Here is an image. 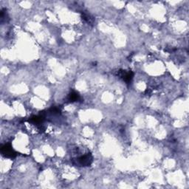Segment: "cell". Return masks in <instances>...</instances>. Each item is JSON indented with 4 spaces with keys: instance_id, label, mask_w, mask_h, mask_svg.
<instances>
[{
    "instance_id": "1",
    "label": "cell",
    "mask_w": 189,
    "mask_h": 189,
    "mask_svg": "<svg viewBox=\"0 0 189 189\" xmlns=\"http://www.w3.org/2000/svg\"><path fill=\"white\" fill-rule=\"evenodd\" d=\"M2 152L3 153V155H5L7 157H13L15 155L12 148L8 145H5V146L2 148Z\"/></svg>"
},
{
    "instance_id": "2",
    "label": "cell",
    "mask_w": 189,
    "mask_h": 189,
    "mask_svg": "<svg viewBox=\"0 0 189 189\" xmlns=\"http://www.w3.org/2000/svg\"><path fill=\"white\" fill-rule=\"evenodd\" d=\"M78 161H79L80 164H81V165H89L92 161V158L91 156L89 155H84V156L80 158L79 159H78Z\"/></svg>"
},
{
    "instance_id": "3",
    "label": "cell",
    "mask_w": 189,
    "mask_h": 189,
    "mask_svg": "<svg viewBox=\"0 0 189 189\" xmlns=\"http://www.w3.org/2000/svg\"><path fill=\"white\" fill-rule=\"evenodd\" d=\"M79 98V95L76 92H72L69 94V100L70 101H75Z\"/></svg>"
}]
</instances>
